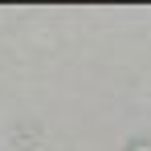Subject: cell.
<instances>
[{"label":"cell","instance_id":"cell-1","mask_svg":"<svg viewBox=\"0 0 151 151\" xmlns=\"http://www.w3.org/2000/svg\"><path fill=\"white\" fill-rule=\"evenodd\" d=\"M131 151H151V143H135V147H131Z\"/></svg>","mask_w":151,"mask_h":151}]
</instances>
